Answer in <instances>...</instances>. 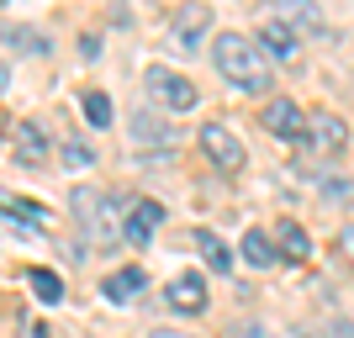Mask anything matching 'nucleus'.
Instances as JSON below:
<instances>
[{
    "label": "nucleus",
    "mask_w": 354,
    "mask_h": 338,
    "mask_svg": "<svg viewBox=\"0 0 354 338\" xmlns=\"http://www.w3.org/2000/svg\"><path fill=\"white\" fill-rule=\"evenodd\" d=\"M191 249L207 259L212 275H233V249H227V243H222L212 227H196V233H191Z\"/></svg>",
    "instance_id": "nucleus-8"
},
{
    "label": "nucleus",
    "mask_w": 354,
    "mask_h": 338,
    "mask_svg": "<svg viewBox=\"0 0 354 338\" xmlns=\"http://www.w3.org/2000/svg\"><path fill=\"white\" fill-rule=\"evenodd\" d=\"M69 206H74V222H80V227H85V238L90 243H106V249H111V217H106V196L101 191H90V185H80V191L69 196Z\"/></svg>",
    "instance_id": "nucleus-3"
},
{
    "label": "nucleus",
    "mask_w": 354,
    "mask_h": 338,
    "mask_svg": "<svg viewBox=\"0 0 354 338\" xmlns=\"http://www.w3.org/2000/svg\"><path fill=\"white\" fill-rule=\"evenodd\" d=\"M27 285L37 291V301H48V307H53V301H64V280L53 275V270H43V265L27 270Z\"/></svg>",
    "instance_id": "nucleus-17"
},
{
    "label": "nucleus",
    "mask_w": 354,
    "mask_h": 338,
    "mask_svg": "<svg viewBox=\"0 0 354 338\" xmlns=\"http://www.w3.org/2000/svg\"><path fill=\"white\" fill-rule=\"evenodd\" d=\"M238 338H265V328H259V323H243V328H238Z\"/></svg>",
    "instance_id": "nucleus-22"
},
{
    "label": "nucleus",
    "mask_w": 354,
    "mask_h": 338,
    "mask_svg": "<svg viewBox=\"0 0 354 338\" xmlns=\"http://www.w3.org/2000/svg\"><path fill=\"white\" fill-rule=\"evenodd\" d=\"M212 64H217V74L233 90H243V95H265V90L275 85L270 59L259 53V43L243 37V32H222L217 43H212Z\"/></svg>",
    "instance_id": "nucleus-1"
},
{
    "label": "nucleus",
    "mask_w": 354,
    "mask_h": 338,
    "mask_svg": "<svg viewBox=\"0 0 354 338\" xmlns=\"http://www.w3.org/2000/svg\"><path fill=\"white\" fill-rule=\"evenodd\" d=\"M0 217L16 222V227H27V233H37V227H43V206L21 201V196H11V191H0Z\"/></svg>",
    "instance_id": "nucleus-11"
},
{
    "label": "nucleus",
    "mask_w": 354,
    "mask_h": 338,
    "mask_svg": "<svg viewBox=\"0 0 354 338\" xmlns=\"http://www.w3.org/2000/svg\"><path fill=\"white\" fill-rule=\"evenodd\" d=\"M64 159H69V164H74V169H85V164H90V159H95V153H90V148H85V143H80V138H69V143H64Z\"/></svg>",
    "instance_id": "nucleus-21"
},
{
    "label": "nucleus",
    "mask_w": 354,
    "mask_h": 338,
    "mask_svg": "<svg viewBox=\"0 0 354 338\" xmlns=\"http://www.w3.org/2000/svg\"><path fill=\"white\" fill-rule=\"evenodd\" d=\"M0 37H6V43H16V48H27V53H48V43L37 37V32H27V27H6Z\"/></svg>",
    "instance_id": "nucleus-20"
},
{
    "label": "nucleus",
    "mask_w": 354,
    "mask_h": 338,
    "mask_svg": "<svg viewBox=\"0 0 354 338\" xmlns=\"http://www.w3.org/2000/svg\"><path fill=\"white\" fill-rule=\"evenodd\" d=\"M148 338H191V333H175V328H153Z\"/></svg>",
    "instance_id": "nucleus-23"
},
{
    "label": "nucleus",
    "mask_w": 354,
    "mask_h": 338,
    "mask_svg": "<svg viewBox=\"0 0 354 338\" xmlns=\"http://www.w3.org/2000/svg\"><path fill=\"white\" fill-rule=\"evenodd\" d=\"M0 6H6V0H0Z\"/></svg>",
    "instance_id": "nucleus-26"
},
{
    "label": "nucleus",
    "mask_w": 354,
    "mask_h": 338,
    "mask_svg": "<svg viewBox=\"0 0 354 338\" xmlns=\"http://www.w3.org/2000/svg\"><path fill=\"white\" fill-rule=\"evenodd\" d=\"M259 43H265L270 53H275V59H291V53H296V32L286 27L281 16H270L265 27H259Z\"/></svg>",
    "instance_id": "nucleus-14"
},
{
    "label": "nucleus",
    "mask_w": 354,
    "mask_h": 338,
    "mask_svg": "<svg viewBox=\"0 0 354 338\" xmlns=\"http://www.w3.org/2000/svg\"><path fill=\"white\" fill-rule=\"evenodd\" d=\"M207 21H212V11L201 6V0H191V6H180V11H175V48H180V53H191V48L201 43Z\"/></svg>",
    "instance_id": "nucleus-7"
},
{
    "label": "nucleus",
    "mask_w": 354,
    "mask_h": 338,
    "mask_svg": "<svg viewBox=\"0 0 354 338\" xmlns=\"http://www.w3.org/2000/svg\"><path fill=\"white\" fill-rule=\"evenodd\" d=\"M243 265H254V270H270V265H275V243H270V233H259V227L243 233Z\"/></svg>",
    "instance_id": "nucleus-15"
},
{
    "label": "nucleus",
    "mask_w": 354,
    "mask_h": 338,
    "mask_svg": "<svg viewBox=\"0 0 354 338\" xmlns=\"http://www.w3.org/2000/svg\"><path fill=\"white\" fill-rule=\"evenodd\" d=\"M148 95L159 106H169V111H191V106L201 101V90H196L185 74L164 69V64H148Z\"/></svg>",
    "instance_id": "nucleus-2"
},
{
    "label": "nucleus",
    "mask_w": 354,
    "mask_h": 338,
    "mask_svg": "<svg viewBox=\"0 0 354 338\" xmlns=\"http://www.w3.org/2000/svg\"><path fill=\"white\" fill-rule=\"evenodd\" d=\"M301 143H307V153H344V148H349V127H344L333 111H317V117L307 122Z\"/></svg>",
    "instance_id": "nucleus-5"
},
{
    "label": "nucleus",
    "mask_w": 354,
    "mask_h": 338,
    "mask_svg": "<svg viewBox=\"0 0 354 338\" xmlns=\"http://www.w3.org/2000/svg\"><path fill=\"white\" fill-rule=\"evenodd\" d=\"M85 117H90V127H111V95L90 90L85 95Z\"/></svg>",
    "instance_id": "nucleus-19"
},
{
    "label": "nucleus",
    "mask_w": 354,
    "mask_h": 338,
    "mask_svg": "<svg viewBox=\"0 0 354 338\" xmlns=\"http://www.w3.org/2000/svg\"><path fill=\"white\" fill-rule=\"evenodd\" d=\"M6 85H11V69H6V64H0V90H6Z\"/></svg>",
    "instance_id": "nucleus-25"
},
{
    "label": "nucleus",
    "mask_w": 354,
    "mask_h": 338,
    "mask_svg": "<svg viewBox=\"0 0 354 338\" xmlns=\"http://www.w3.org/2000/svg\"><path fill=\"white\" fill-rule=\"evenodd\" d=\"M201 148H207V159L217 164V169H227V175H238V169H243V159H249V153H243V143H238L222 122H207V127H201Z\"/></svg>",
    "instance_id": "nucleus-4"
},
{
    "label": "nucleus",
    "mask_w": 354,
    "mask_h": 338,
    "mask_svg": "<svg viewBox=\"0 0 354 338\" xmlns=\"http://www.w3.org/2000/svg\"><path fill=\"white\" fill-rule=\"evenodd\" d=\"M259 122H265V133H270V138H281V143H296V138L307 133V117H301V106L286 101V95H275V101L265 106V117H259Z\"/></svg>",
    "instance_id": "nucleus-6"
},
{
    "label": "nucleus",
    "mask_w": 354,
    "mask_h": 338,
    "mask_svg": "<svg viewBox=\"0 0 354 338\" xmlns=\"http://www.w3.org/2000/svg\"><path fill=\"white\" fill-rule=\"evenodd\" d=\"M159 138H169V133H164V122L148 117V111H133V143H159Z\"/></svg>",
    "instance_id": "nucleus-18"
},
{
    "label": "nucleus",
    "mask_w": 354,
    "mask_h": 338,
    "mask_svg": "<svg viewBox=\"0 0 354 338\" xmlns=\"http://www.w3.org/2000/svg\"><path fill=\"white\" fill-rule=\"evenodd\" d=\"M169 307L175 312H201L207 307V280L201 275H175L169 280Z\"/></svg>",
    "instance_id": "nucleus-10"
},
{
    "label": "nucleus",
    "mask_w": 354,
    "mask_h": 338,
    "mask_svg": "<svg viewBox=\"0 0 354 338\" xmlns=\"http://www.w3.org/2000/svg\"><path fill=\"white\" fill-rule=\"evenodd\" d=\"M275 243L286 249V259H307L312 254V238L296 227V222H275Z\"/></svg>",
    "instance_id": "nucleus-16"
},
{
    "label": "nucleus",
    "mask_w": 354,
    "mask_h": 338,
    "mask_svg": "<svg viewBox=\"0 0 354 338\" xmlns=\"http://www.w3.org/2000/svg\"><path fill=\"white\" fill-rule=\"evenodd\" d=\"M16 159L32 164V169L48 159V138H43V127H37V122H21V127H16Z\"/></svg>",
    "instance_id": "nucleus-13"
},
{
    "label": "nucleus",
    "mask_w": 354,
    "mask_h": 338,
    "mask_svg": "<svg viewBox=\"0 0 354 338\" xmlns=\"http://www.w3.org/2000/svg\"><path fill=\"white\" fill-rule=\"evenodd\" d=\"M344 249H349V259H354V227H344Z\"/></svg>",
    "instance_id": "nucleus-24"
},
{
    "label": "nucleus",
    "mask_w": 354,
    "mask_h": 338,
    "mask_svg": "<svg viewBox=\"0 0 354 338\" xmlns=\"http://www.w3.org/2000/svg\"><path fill=\"white\" fill-rule=\"evenodd\" d=\"M148 285V275L138 265H127V270H117V275H106V285H101V296L106 301H133L138 291Z\"/></svg>",
    "instance_id": "nucleus-12"
},
{
    "label": "nucleus",
    "mask_w": 354,
    "mask_h": 338,
    "mask_svg": "<svg viewBox=\"0 0 354 338\" xmlns=\"http://www.w3.org/2000/svg\"><path fill=\"white\" fill-rule=\"evenodd\" d=\"M159 222H164V206H159V201H138L133 212H127V243H138V249H143L148 238L159 233Z\"/></svg>",
    "instance_id": "nucleus-9"
}]
</instances>
